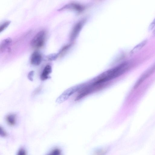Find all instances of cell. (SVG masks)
Wrapping results in <instances>:
<instances>
[{
  "label": "cell",
  "instance_id": "cell-1",
  "mask_svg": "<svg viewBox=\"0 0 155 155\" xmlns=\"http://www.w3.org/2000/svg\"><path fill=\"white\" fill-rule=\"evenodd\" d=\"M129 67L128 62L123 63L101 74L92 82L96 85L103 86L107 82L124 73Z\"/></svg>",
  "mask_w": 155,
  "mask_h": 155
},
{
  "label": "cell",
  "instance_id": "cell-2",
  "mask_svg": "<svg viewBox=\"0 0 155 155\" xmlns=\"http://www.w3.org/2000/svg\"><path fill=\"white\" fill-rule=\"evenodd\" d=\"M84 86L82 84L71 87L63 92L56 99V102L61 104L65 101L72 94L79 90L81 89Z\"/></svg>",
  "mask_w": 155,
  "mask_h": 155
},
{
  "label": "cell",
  "instance_id": "cell-3",
  "mask_svg": "<svg viewBox=\"0 0 155 155\" xmlns=\"http://www.w3.org/2000/svg\"><path fill=\"white\" fill-rule=\"evenodd\" d=\"M45 36V31L41 30L37 33L31 40V46L34 48H38L43 45Z\"/></svg>",
  "mask_w": 155,
  "mask_h": 155
},
{
  "label": "cell",
  "instance_id": "cell-4",
  "mask_svg": "<svg viewBox=\"0 0 155 155\" xmlns=\"http://www.w3.org/2000/svg\"><path fill=\"white\" fill-rule=\"evenodd\" d=\"M42 60V57L41 54L38 51H35L31 54L30 57V62L34 65H39Z\"/></svg>",
  "mask_w": 155,
  "mask_h": 155
},
{
  "label": "cell",
  "instance_id": "cell-5",
  "mask_svg": "<svg viewBox=\"0 0 155 155\" xmlns=\"http://www.w3.org/2000/svg\"><path fill=\"white\" fill-rule=\"evenodd\" d=\"M52 72V68L50 65H46L44 68L40 76L41 79L45 81L49 78V74Z\"/></svg>",
  "mask_w": 155,
  "mask_h": 155
},
{
  "label": "cell",
  "instance_id": "cell-6",
  "mask_svg": "<svg viewBox=\"0 0 155 155\" xmlns=\"http://www.w3.org/2000/svg\"><path fill=\"white\" fill-rule=\"evenodd\" d=\"M12 41V39L10 38H7L3 40L1 42L0 45V51L3 52L6 48H8V46Z\"/></svg>",
  "mask_w": 155,
  "mask_h": 155
},
{
  "label": "cell",
  "instance_id": "cell-7",
  "mask_svg": "<svg viewBox=\"0 0 155 155\" xmlns=\"http://www.w3.org/2000/svg\"><path fill=\"white\" fill-rule=\"evenodd\" d=\"M7 123L10 125L13 126L16 123V115L13 114H11L7 115L5 118Z\"/></svg>",
  "mask_w": 155,
  "mask_h": 155
},
{
  "label": "cell",
  "instance_id": "cell-8",
  "mask_svg": "<svg viewBox=\"0 0 155 155\" xmlns=\"http://www.w3.org/2000/svg\"><path fill=\"white\" fill-rule=\"evenodd\" d=\"M147 41V40H145L137 45L131 51V54H133L139 51L146 45Z\"/></svg>",
  "mask_w": 155,
  "mask_h": 155
},
{
  "label": "cell",
  "instance_id": "cell-9",
  "mask_svg": "<svg viewBox=\"0 0 155 155\" xmlns=\"http://www.w3.org/2000/svg\"><path fill=\"white\" fill-rule=\"evenodd\" d=\"M81 24L78 23L75 26L71 34V37L72 38H75L76 35H77L81 26Z\"/></svg>",
  "mask_w": 155,
  "mask_h": 155
},
{
  "label": "cell",
  "instance_id": "cell-10",
  "mask_svg": "<svg viewBox=\"0 0 155 155\" xmlns=\"http://www.w3.org/2000/svg\"><path fill=\"white\" fill-rule=\"evenodd\" d=\"M46 155H61V150L58 148L52 150Z\"/></svg>",
  "mask_w": 155,
  "mask_h": 155
},
{
  "label": "cell",
  "instance_id": "cell-11",
  "mask_svg": "<svg viewBox=\"0 0 155 155\" xmlns=\"http://www.w3.org/2000/svg\"><path fill=\"white\" fill-rule=\"evenodd\" d=\"M58 56V53H54L48 55L46 56V57L48 60L53 61L55 60Z\"/></svg>",
  "mask_w": 155,
  "mask_h": 155
},
{
  "label": "cell",
  "instance_id": "cell-12",
  "mask_svg": "<svg viewBox=\"0 0 155 155\" xmlns=\"http://www.w3.org/2000/svg\"><path fill=\"white\" fill-rule=\"evenodd\" d=\"M11 22V21H7L1 24L0 26V32L3 31L8 27Z\"/></svg>",
  "mask_w": 155,
  "mask_h": 155
},
{
  "label": "cell",
  "instance_id": "cell-13",
  "mask_svg": "<svg viewBox=\"0 0 155 155\" xmlns=\"http://www.w3.org/2000/svg\"><path fill=\"white\" fill-rule=\"evenodd\" d=\"M34 74V72L33 71H30L28 74V79L31 81H33V77Z\"/></svg>",
  "mask_w": 155,
  "mask_h": 155
},
{
  "label": "cell",
  "instance_id": "cell-14",
  "mask_svg": "<svg viewBox=\"0 0 155 155\" xmlns=\"http://www.w3.org/2000/svg\"><path fill=\"white\" fill-rule=\"evenodd\" d=\"M16 155H26V152L25 149L21 148L18 150Z\"/></svg>",
  "mask_w": 155,
  "mask_h": 155
},
{
  "label": "cell",
  "instance_id": "cell-15",
  "mask_svg": "<svg viewBox=\"0 0 155 155\" xmlns=\"http://www.w3.org/2000/svg\"><path fill=\"white\" fill-rule=\"evenodd\" d=\"M155 26V18L150 25L148 27V30L151 31L152 30Z\"/></svg>",
  "mask_w": 155,
  "mask_h": 155
},
{
  "label": "cell",
  "instance_id": "cell-16",
  "mask_svg": "<svg viewBox=\"0 0 155 155\" xmlns=\"http://www.w3.org/2000/svg\"><path fill=\"white\" fill-rule=\"evenodd\" d=\"M0 135L2 137H6L7 135L5 131L1 127H0Z\"/></svg>",
  "mask_w": 155,
  "mask_h": 155
},
{
  "label": "cell",
  "instance_id": "cell-17",
  "mask_svg": "<svg viewBox=\"0 0 155 155\" xmlns=\"http://www.w3.org/2000/svg\"><path fill=\"white\" fill-rule=\"evenodd\" d=\"M105 152L103 150H97L95 153V155H104Z\"/></svg>",
  "mask_w": 155,
  "mask_h": 155
},
{
  "label": "cell",
  "instance_id": "cell-18",
  "mask_svg": "<svg viewBox=\"0 0 155 155\" xmlns=\"http://www.w3.org/2000/svg\"><path fill=\"white\" fill-rule=\"evenodd\" d=\"M153 36H155V29H154V30L153 31Z\"/></svg>",
  "mask_w": 155,
  "mask_h": 155
}]
</instances>
